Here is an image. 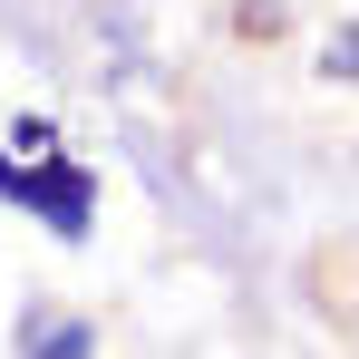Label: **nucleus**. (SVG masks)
Here are the masks:
<instances>
[{"label":"nucleus","instance_id":"f257e3e1","mask_svg":"<svg viewBox=\"0 0 359 359\" xmlns=\"http://www.w3.org/2000/svg\"><path fill=\"white\" fill-rule=\"evenodd\" d=\"M0 194H39L59 224H78L88 214V194H78V165H39V175H0Z\"/></svg>","mask_w":359,"mask_h":359}]
</instances>
